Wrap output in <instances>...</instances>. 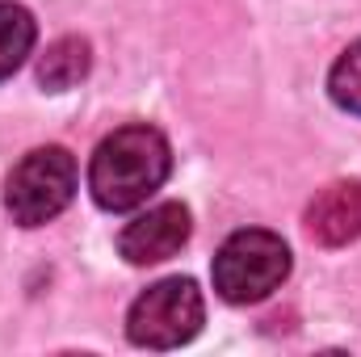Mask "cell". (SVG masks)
<instances>
[{"label":"cell","instance_id":"obj_1","mask_svg":"<svg viewBox=\"0 0 361 357\" xmlns=\"http://www.w3.org/2000/svg\"><path fill=\"white\" fill-rule=\"evenodd\" d=\"M169 173H173V147L156 126L147 122L118 126L97 143L89 160L92 202L114 214L135 210L169 181Z\"/></svg>","mask_w":361,"mask_h":357},{"label":"cell","instance_id":"obj_2","mask_svg":"<svg viewBox=\"0 0 361 357\" xmlns=\"http://www.w3.org/2000/svg\"><path fill=\"white\" fill-rule=\"evenodd\" d=\"M210 277H214V290L223 303H231V307L261 303L290 277V248L277 231L244 227L223 240V248L214 253Z\"/></svg>","mask_w":361,"mask_h":357},{"label":"cell","instance_id":"obj_3","mask_svg":"<svg viewBox=\"0 0 361 357\" xmlns=\"http://www.w3.org/2000/svg\"><path fill=\"white\" fill-rule=\"evenodd\" d=\"M76 198V160L68 147L47 143L25 152L4 181V210L17 227H42Z\"/></svg>","mask_w":361,"mask_h":357},{"label":"cell","instance_id":"obj_4","mask_svg":"<svg viewBox=\"0 0 361 357\" xmlns=\"http://www.w3.org/2000/svg\"><path fill=\"white\" fill-rule=\"evenodd\" d=\"M206 324V298L193 277H164L147 286L126 311V337L139 349L189 345Z\"/></svg>","mask_w":361,"mask_h":357},{"label":"cell","instance_id":"obj_5","mask_svg":"<svg viewBox=\"0 0 361 357\" xmlns=\"http://www.w3.org/2000/svg\"><path fill=\"white\" fill-rule=\"evenodd\" d=\"M193 231V214L185 202H160L152 210H143L135 223L122 227L118 236V253L130 265H160L169 257H177L180 248L189 244Z\"/></svg>","mask_w":361,"mask_h":357},{"label":"cell","instance_id":"obj_6","mask_svg":"<svg viewBox=\"0 0 361 357\" xmlns=\"http://www.w3.org/2000/svg\"><path fill=\"white\" fill-rule=\"evenodd\" d=\"M302 223H307V236L324 248H345V244L361 240V181L324 185L311 198Z\"/></svg>","mask_w":361,"mask_h":357},{"label":"cell","instance_id":"obj_7","mask_svg":"<svg viewBox=\"0 0 361 357\" xmlns=\"http://www.w3.org/2000/svg\"><path fill=\"white\" fill-rule=\"evenodd\" d=\"M89 68H92L89 38L68 34V38H55V42L47 47V55L38 59V85L47 92H68L89 76Z\"/></svg>","mask_w":361,"mask_h":357},{"label":"cell","instance_id":"obj_8","mask_svg":"<svg viewBox=\"0 0 361 357\" xmlns=\"http://www.w3.org/2000/svg\"><path fill=\"white\" fill-rule=\"evenodd\" d=\"M38 42V21L25 4L0 0V80H8L34 51Z\"/></svg>","mask_w":361,"mask_h":357},{"label":"cell","instance_id":"obj_9","mask_svg":"<svg viewBox=\"0 0 361 357\" xmlns=\"http://www.w3.org/2000/svg\"><path fill=\"white\" fill-rule=\"evenodd\" d=\"M328 92H332V101H336L345 114H357L361 118V42L345 47L341 59L332 63V72H328Z\"/></svg>","mask_w":361,"mask_h":357}]
</instances>
